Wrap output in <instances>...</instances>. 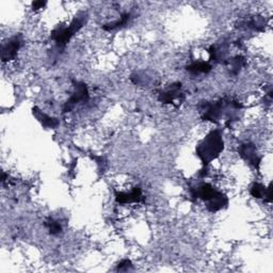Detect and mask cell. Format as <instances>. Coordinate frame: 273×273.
<instances>
[{"instance_id":"obj_11","label":"cell","mask_w":273,"mask_h":273,"mask_svg":"<svg viewBox=\"0 0 273 273\" xmlns=\"http://www.w3.org/2000/svg\"><path fill=\"white\" fill-rule=\"evenodd\" d=\"M187 71L190 72L191 74H207L210 71H212V65H210L208 62H202V61H197V62H193L192 64L187 66Z\"/></svg>"},{"instance_id":"obj_3","label":"cell","mask_w":273,"mask_h":273,"mask_svg":"<svg viewBox=\"0 0 273 273\" xmlns=\"http://www.w3.org/2000/svg\"><path fill=\"white\" fill-rule=\"evenodd\" d=\"M87 20L88 15L85 13L78 14L68 26L59 27L55 29L51 33L50 38L56 42L58 48H64L66 44L71 41V39L87 24Z\"/></svg>"},{"instance_id":"obj_2","label":"cell","mask_w":273,"mask_h":273,"mask_svg":"<svg viewBox=\"0 0 273 273\" xmlns=\"http://www.w3.org/2000/svg\"><path fill=\"white\" fill-rule=\"evenodd\" d=\"M192 196L195 198H201L204 202L207 203V208L209 212L215 213L224 208L229 201L223 193L215 190L214 188L206 183L197 185L192 189Z\"/></svg>"},{"instance_id":"obj_13","label":"cell","mask_w":273,"mask_h":273,"mask_svg":"<svg viewBox=\"0 0 273 273\" xmlns=\"http://www.w3.org/2000/svg\"><path fill=\"white\" fill-rule=\"evenodd\" d=\"M243 26L249 29H254V30H263L265 28L266 22L265 20L258 16H254L251 20H246L242 22Z\"/></svg>"},{"instance_id":"obj_5","label":"cell","mask_w":273,"mask_h":273,"mask_svg":"<svg viewBox=\"0 0 273 273\" xmlns=\"http://www.w3.org/2000/svg\"><path fill=\"white\" fill-rule=\"evenodd\" d=\"M21 45H22V38L20 34L11 38L2 46V53H1L2 61L7 62L13 60L17 55V51H19L20 48L21 47Z\"/></svg>"},{"instance_id":"obj_17","label":"cell","mask_w":273,"mask_h":273,"mask_svg":"<svg viewBox=\"0 0 273 273\" xmlns=\"http://www.w3.org/2000/svg\"><path fill=\"white\" fill-rule=\"evenodd\" d=\"M45 4L46 2H43V1H34L32 3V8L33 10H39V9H43L45 7Z\"/></svg>"},{"instance_id":"obj_14","label":"cell","mask_w":273,"mask_h":273,"mask_svg":"<svg viewBox=\"0 0 273 273\" xmlns=\"http://www.w3.org/2000/svg\"><path fill=\"white\" fill-rule=\"evenodd\" d=\"M229 64H230V70H231V73L233 74V75H237V74L240 72L241 68L246 65V60H244L243 57L241 56H237L235 57V58H233L230 62H229Z\"/></svg>"},{"instance_id":"obj_10","label":"cell","mask_w":273,"mask_h":273,"mask_svg":"<svg viewBox=\"0 0 273 273\" xmlns=\"http://www.w3.org/2000/svg\"><path fill=\"white\" fill-rule=\"evenodd\" d=\"M272 185L270 184L269 187H265L261 184H254L251 188V195L256 198H264L267 202L272 201Z\"/></svg>"},{"instance_id":"obj_4","label":"cell","mask_w":273,"mask_h":273,"mask_svg":"<svg viewBox=\"0 0 273 273\" xmlns=\"http://www.w3.org/2000/svg\"><path fill=\"white\" fill-rule=\"evenodd\" d=\"M88 98H89V92H88L87 85H85L84 83H77L76 91L71 96L70 99L65 102L63 112L72 111L77 104H79L80 101H85Z\"/></svg>"},{"instance_id":"obj_16","label":"cell","mask_w":273,"mask_h":273,"mask_svg":"<svg viewBox=\"0 0 273 273\" xmlns=\"http://www.w3.org/2000/svg\"><path fill=\"white\" fill-rule=\"evenodd\" d=\"M132 261L128 260V259H125L123 261H121L117 265V271H128L130 268H132Z\"/></svg>"},{"instance_id":"obj_6","label":"cell","mask_w":273,"mask_h":273,"mask_svg":"<svg viewBox=\"0 0 273 273\" xmlns=\"http://www.w3.org/2000/svg\"><path fill=\"white\" fill-rule=\"evenodd\" d=\"M238 153L244 160L249 162L250 164L256 169H259L260 166V157L258 156L257 150L254 144L252 143H244L239 146Z\"/></svg>"},{"instance_id":"obj_1","label":"cell","mask_w":273,"mask_h":273,"mask_svg":"<svg viewBox=\"0 0 273 273\" xmlns=\"http://www.w3.org/2000/svg\"><path fill=\"white\" fill-rule=\"evenodd\" d=\"M224 150V142L219 130L210 132L200 144L196 146V155L201 159L204 166H208L217 159Z\"/></svg>"},{"instance_id":"obj_15","label":"cell","mask_w":273,"mask_h":273,"mask_svg":"<svg viewBox=\"0 0 273 273\" xmlns=\"http://www.w3.org/2000/svg\"><path fill=\"white\" fill-rule=\"evenodd\" d=\"M45 227H46L49 234L51 235H59L62 232V226L60 225L59 222L55 221L54 219H47L45 221Z\"/></svg>"},{"instance_id":"obj_9","label":"cell","mask_w":273,"mask_h":273,"mask_svg":"<svg viewBox=\"0 0 273 273\" xmlns=\"http://www.w3.org/2000/svg\"><path fill=\"white\" fill-rule=\"evenodd\" d=\"M32 111H33V116L37 117L38 121L41 123L44 127L50 129H55L58 127L59 121L57 118L47 116L46 113H44L42 110H39L38 107H34Z\"/></svg>"},{"instance_id":"obj_12","label":"cell","mask_w":273,"mask_h":273,"mask_svg":"<svg viewBox=\"0 0 273 273\" xmlns=\"http://www.w3.org/2000/svg\"><path fill=\"white\" fill-rule=\"evenodd\" d=\"M132 19V14L130 13H124L118 20L109 22V24L104 25V29L107 31H113L116 29H118V28H122L123 26H126L128 24V21Z\"/></svg>"},{"instance_id":"obj_7","label":"cell","mask_w":273,"mask_h":273,"mask_svg":"<svg viewBox=\"0 0 273 273\" xmlns=\"http://www.w3.org/2000/svg\"><path fill=\"white\" fill-rule=\"evenodd\" d=\"M143 200V195L139 187H136L130 192H116V201L118 204L140 203Z\"/></svg>"},{"instance_id":"obj_8","label":"cell","mask_w":273,"mask_h":273,"mask_svg":"<svg viewBox=\"0 0 273 273\" xmlns=\"http://www.w3.org/2000/svg\"><path fill=\"white\" fill-rule=\"evenodd\" d=\"M180 88H181V84L179 82L172 84L167 91H164V92H161L159 94V100L163 102V104H174V100L176 99L180 100L181 98Z\"/></svg>"}]
</instances>
